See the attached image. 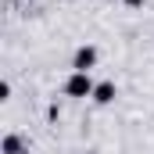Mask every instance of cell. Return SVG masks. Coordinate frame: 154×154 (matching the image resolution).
I'll list each match as a JSON object with an SVG mask.
<instances>
[{
	"label": "cell",
	"mask_w": 154,
	"mask_h": 154,
	"mask_svg": "<svg viewBox=\"0 0 154 154\" xmlns=\"http://www.w3.org/2000/svg\"><path fill=\"white\" fill-rule=\"evenodd\" d=\"M65 97H72V100H86V97H93V90H97V82L90 79V72H72V75L65 79Z\"/></svg>",
	"instance_id": "obj_1"
},
{
	"label": "cell",
	"mask_w": 154,
	"mask_h": 154,
	"mask_svg": "<svg viewBox=\"0 0 154 154\" xmlns=\"http://www.w3.org/2000/svg\"><path fill=\"white\" fill-rule=\"evenodd\" d=\"M97 47L93 43H82L75 54H72V72H90V68H97Z\"/></svg>",
	"instance_id": "obj_2"
},
{
	"label": "cell",
	"mask_w": 154,
	"mask_h": 154,
	"mask_svg": "<svg viewBox=\"0 0 154 154\" xmlns=\"http://www.w3.org/2000/svg\"><path fill=\"white\" fill-rule=\"evenodd\" d=\"M115 97H118V86L111 82V79H104V82H97V90H93V104H100V108H108V104H115Z\"/></svg>",
	"instance_id": "obj_3"
},
{
	"label": "cell",
	"mask_w": 154,
	"mask_h": 154,
	"mask_svg": "<svg viewBox=\"0 0 154 154\" xmlns=\"http://www.w3.org/2000/svg\"><path fill=\"white\" fill-rule=\"evenodd\" d=\"M0 154H29V151H25V140H22L18 133H7V136L0 140Z\"/></svg>",
	"instance_id": "obj_4"
},
{
	"label": "cell",
	"mask_w": 154,
	"mask_h": 154,
	"mask_svg": "<svg viewBox=\"0 0 154 154\" xmlns=\"http://www.w3.org/2000/svg\"><path fill=\"white\" fill-rule=\"evenodd\" d=\"M0 100H11V82H0Z\"/></svg>",
	"instance_id": "obj_5"
},
{
	"label": "cell",
	"mask_w": 154,
	"mask_h": 154,
	"mask_svg": "<svg viewBox=\"0 0 154 154\" xmlns=\"http://www.w3.org/2000/svg\"><path fill=\"white\" fill-rule=\"evenodd\" d=\"M143 4H147V0H125V7H133V11H136V7H143Z\"/></svg>",
	"instance_id": "obj_6"
}]
</instances>
